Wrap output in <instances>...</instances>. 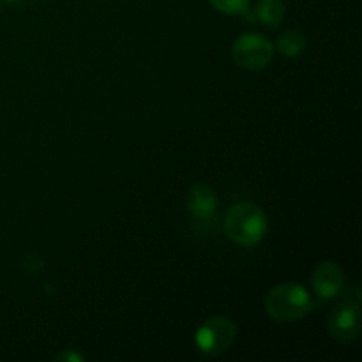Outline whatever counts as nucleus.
<instances>
[{
    "label": "nucleus",
    "mask_w": 362,
    "mask_h": 362,
    "mask_svg": "<svg viewBox=\"0 0 362 362\" xmlns=\"http://www.w3.org/2000/svg\"><path fill=\"white\" fill-rule=\"evenodd\" d=\"M313 297L303 285L293 281L274 285L264 299L269 317L279 324L299 322L313 310Z\"/></svg>",
    "instance_id": "obj_1"
},
{
    "label": "nucleus",
    "mask_w": 362,
    "mask_h": 362,
    "mask_svg": "<svg viewBox=\"0 0 362 362\" xmlns=\"http://www.w3.org/2000/svg\"><path fill=\"white\" fill-rule=\"evenodd\" d=\"M267 230V214L253 202H239L225 216V233L239 246H257L265 239Z\"/></svg>",
    "instance_id": "obj_2"
},
{
    "label": "nucleus",
    "mask_w": 362,
    "mask_h": 362,
    "mask_svg": "<svg viewBox=\"0 0 362 362\" xmlns=\"http://www.w3.org/2000/svg\"><path fill=\"white\" fill-rule=\"evenodd\" d=\"M237 339V325L228 317L216 315L205 320L194 334V345L204 356L218 357L232 349Z\"/></svg>",
    "instance_id": "obj_3"
},
{
    "label": "nucleus",
    "mask_w": 362,
    "mask_h": 362,
    "mask_svg": "<svg viewBox=\"0 0 362 362\" xmlns=\"http://www.w3.org/2000/svg\"><path fill=\"white\" fill-rule=\"evenodd\" d=\"M272 57H274V45L262 34L247 32L237 37L232 45V59L240 69H265L271 64Z\"/></svg>",
    "instance_id": "obj_4"
},
{
    "label": "nucleus",
    "mask_w": 362,
    "mask_h": 362,
    "mask_svg": "<svg viewBox=\"0 0 362 362\" xmlns=\"http://www.w3.org/2000/svg\"><path fill=\"white\" fill-rule=\"evenodd\" d=\"M329 334L341 343L356 341L362 331L359 300H343L336 304L327 317Z\"/></svg>",
    "instance_id": "obj_5"
},
{
    "label": "nucleus",
    "mask_w": 362,
    "mask_h": 362,
    "mask_svg": "<svg viewBox=\"0 0 362 362\" xmlns=\"http://www.w3.org/2000/svg\"><path fill=\"white\" fill-rule=\"evenodd\" d=\"M311 286H313V292L317 293L320 299H334V297L339 296L343 286H345V274H343V269L339 267L336 262H320V264L315 267L313 274H311Z\"/></svg>",
    "instance_id": "obj_6"
},
{
    "label": "nucleus",
    "mask_w": 362,
    "mask_h": 362,
    "mask_svg": "<svg viewBox=\"0 0 362 362\" xmlns=\"http://www.w3.org/2000/svg\"><path fill=\"white\" fill-rule=\"evenodd\" d=\"M187 209L197 219H209L218 209V194L207 184H197L187 194Z\"/></svg>",
    "instance_id": "obj_7"
},
{
    "label": "nucleus",
    "mask_w": 362,
    "mask_h": 362,
    "mask_svg": "<svg viewBox=\"0 0 362 362\" xmlns=\"http://www.w3.org/2000/svg\"><path fill=\"white\" fill-rule=\"evenodd\" d=\"M285 13L286 7L283 0H258L255 9L257 20L267 27H278L285 20Z\"/></svg>",
    "instance_id": "obj_8"
},
{
    "label": "nucleus",
    "mask_w": 362,
    "mask_h": 362,
    "mask_svg": "<svg viewBox=\"0 0 362 362\" xmlns=\"http://www.w3.org/2000/svg\"><path fill=\"white\" fill-rule=\"evenodd\" d=\"M308 46V39L304 35V32L292 28V30H286L279 35L278 39V52L283 57H290V59H296L304 53Z\"/></svg>",
    "instance_id": "obj_9"
},
{
    "label": "nucleus",
    "mask_w": 362,
    "mask_h": 362,
    "mask_svg": "<svg viewBox=\"0 0 362 362\" xmlns=\"http://www.w3.org/2000/svg\"><path fill=\"white\" fill-rule=\"evenodd\" d=\"M211 6L218 13L237 16V14H246L250 9V0H209Z\"/></svg>",
    "instance_id": "obj_10"
},
{
    "label": "nucleus",
    "mask_w": 362,
    "mask_h": 362,
    "mask_svg": "<svg viewBox=\"0 0 362 362\" xmlns=\"http://www.w3.org/2000/svg\"><path fill=\"white\" fill-rule=\"evenodd\" d=\"M55 361H66V362H85V356H81L80 352L76 350L69 349V350H64V352L57 354Z\"/></svg>",
    "instance_id": "obj_11"
},
{
    "label": "nucleus",
    "mask_w": 362,
    "mask_h": 362,
    "mask_svg": "<svg viewBox=\"0 0 362 362\" xmlns=\"http://www.w3.org/2000/svg\"><path fill=\"white\" fill-rule=\"evenodd\" d=\"M6 2H9V4H16V2H21V0H6Z\"/></svg>",
    "instance_id": "obj_12"
}]
</instances>
